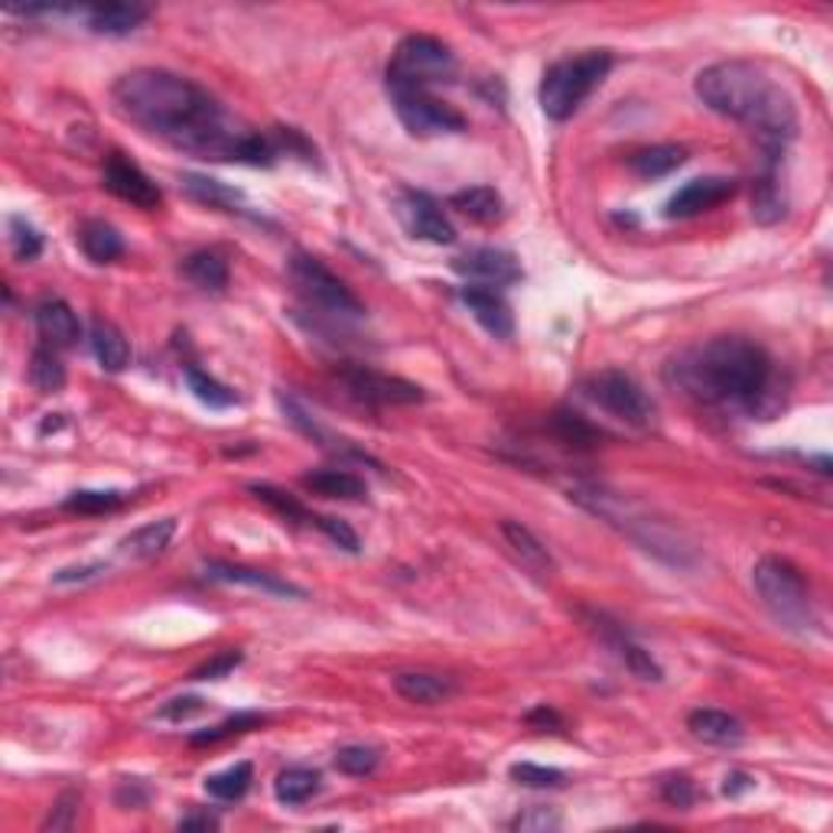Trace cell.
Here are the masks:
<instances>
[{
	"mask_svg": "<svg viewBox=\"0 0 833 833\" xmlns=\"http://www.w3.org/2000/svg\"><path fill=\"white\" fill-rule=\"evenodd\" d=\"M111 101L115 111L134 128L199 160H231L248 166H274L280 160L274 131L258 134L241 128L203 85L176 72H128L115 82Z\"/></svg>",
	"mask_w": 833,
	"mask_h": 833,
	"instance_id": "1",
	"label": "cell"
},
{
	"mask_svg": "<svg viewBox=\"0 0 833 833\" xmlns=\"http://www.w3.org/2000/svg\"><path fill=\"white\" fill-rule=\"evenodd\" d=\"M664 378L700 404L753 411L768 394L771 358L743 336H716L678 351L668 361Z\"/></svg>",
	"mask_w": 833,
	"mask_h": 833,
	"instance_id": "2",
	"label": "cell"
},
{
	"mask_svg": "<svg viewBox=\"0 0 833 833\" xmlns=\"http://www.w3.org/2000/svg\"><path fill=\"white\" fill-rule=\"evenodd\" d=\"M694 91L710 111L753 128L765 140L768 153H778L798 134L794 98L762 66L749 60H726L706 66L696 75Z\"/></svg>",
	"mask_w": 833,
	"mask_h": 833,
	"instance_id": "3",
	"label": "cell"
},
{
	"mask_svg": "<svg viewBox=\"0 0 833 833\" xmlns=\"http://www.w3.org/2000/svg\"><path fill=\"white\" fill-rule=\"evenodd\" d=\"M570 498L580 508H586L589 515H596L606 524H613L616 531H623L625 538H631L641 551L668 560L671 566L694 563V551L681 541V534H674L664 521L651 518L638 501L625 498L619 491H609L603 486H576L570 488Z\"/></svg>",
	"mask_w": 833,
	"mask_h": 833,
	"instance_id": "4",
	"label": "cell"
},
{
	"mask_svg": "<svg viewBox=\"0 0 833 833\" xmlns=\"http://www.w3.org/2000/svg\"><path fill=\"white\" fill-rule=\"evenodd\" d=\"M753 586L762 599L765 613L778 625L808 635L818 616H814V599L808 589V580L801 576V570L781 556H762L753 570Z\"/></svg>",
	"mask_w": 833,
	"mask_h": 833,
	"instance_id": "5",
	"label": "cell"
},
{
	"mask_svg": "<svg viewBox=\"0 0 833 833\" xmlns=\"http://www.w3.org/2000/svg\"><path fill=\"white\" fill-rule=\"evenodd\" d=\"M609 69H613L609 50H586V53H576V56H566V60L554 63L544 72L541 88H538L541 111L551 121L573 118V111L593 95V88L609 75Z\"/></svg>",
	"mask_w": 833,
	"mask_h": 833,
	"instance_id": "6",
	"label": "cell"
},
{
	"mask_svg": "<svg viewBox=\"0 0 833 833\" xmlns=\"http://www.w3.org/2000/svg\"><path fill=\"white\" fill-rule=\"evenodd\" d=\"M456 78V56L453 50L426 33H411L398 43L388 63V91L391 88H426Z\"/></svg>",
	"mask_w": 833,
	"mask_h": 833,
	"instance_id": "7",
	"label": "cell"
},
{
	"mask_svg": "<svg viewBox=\"0 0 833 833\" xmlns=\"http://www.w3.org/2000/svg\"><path fill=\"white\" fill-rule=\"evenodd\" d=\"M290 280L303 293L306 303H313L316 310H323L329 316H339V320L365 316L361 300L323 261H316L310 255H293L290 258Z\"/></svg>",
	"mask_w": 833,
	"mask_h": 833,
	"instance_id": "8",
	"label": "cell"
},
{
	"mask_svg": "<svg viewBox=\"0 0 833 833\" xmlns=\"http://www.w3.org/2000/svg\"><path fill=\"white\" fill-rule=\"evenodd\" d=\"M583 394L599 411L613 414L616 420L628 423V426H648L651 416H654V404L645 394V388L631 375L619 371V368H606V371L589 375L583 381Z\"/></svg>",
	"mask_w": 833,
	"mask_h": 833,
	"instance_id": "9",
	"label": "cell"
},
{
	"mask_svg": "<svg viewBox=\"0 0 833 833\" xmlns=\"http://www.w3.org/2000/svg\"><path fill=\"white\" fill-rule=\"evenodd\" d=\"M391 98H394V111L401 125L414 138H440V134L466 131V118L453 105L430 95L426 88H391Z\"/></svg>",
	"mask_w": 833,
	"mask_h": 833,
	"instance_id": "10",
	"label": "cell"
},
{
	"mask_svg": "<svg viewBox=\"0 0 833 833\" xmlns=\"http://www.w3.org/2000/svg\"><path fill=\"white\" fill-rule=\"evenodd\" d=\"M339 378L348 388V394H355L365 404L404 408V404H423L426 401V391L420 385L408 381V378H398V375H385V371L368 368V365H346L339 371Z\"/></svg>",
	"mask_w": 833,
	"mask_h": 833,
	"instance_id": "11",
	"label": "cell"
},
{
	"mask_svg": "<svg viewBox=\"0 0 833 833\" xmlns=\"http://www.w3.org/2000/svg\"><path fill=\"white\" fill-rule=\"evenodd\" d=\"M394 208H398L401 225H404L414 238H420V241H430V245H453V241H456L453 221L446 218L443 206H440L430 193L401 190L398 199H394Z\"/></svg>",
	"mask_w": 833,
	"mask_h": 833,
	"instance_id": "12",
	"label": "cell"
},
{
	"mask_svg": "<svg viewBox=\"0 0 833 833\" xmlns=\"http://www.w3.org/2000/svg\"><path fill=\"white\" fill-rule=\"evenodd\" d=\"M105 190L138 208H156L163 203L160 186L125 153H108L105 156Z\"/></svg>",
	"mask_w": 833,
	"mask_h": 833,
	"instance_id": "13",
	"label": "cell"
},
{
	"mask_svg": "<svg viewBox=\"0 0 833 833\" xmlns=\"http://www.w3.org/2000/svg\"><path fill=\"white\" fill-rule=\"evenodd\" d=\"M453 271L476 286H508L521 280L518 258L501 248H469L459 258H453Z\"/></svg>",
	"mask_w": 833,
	"mask_h": 833,
	"instance_id": "14",
	"label": "cell"
},
{
	"mask_svg": "<svg viewBox=\"0 0 833 833\" xmlns=\"http://www.w3.org/2000/svg\"><path fill=\"white\" fill-rule=\"evenodd\" d=\"M736 193V183L726 180V176H700V180H691L688 186H681L671 199H668V208L664 215L668 218H694L700 212H710L720 203L733 199Z\"/></svg>",
	"mask_w": 833,
	"mask_h": 833,
	"instance_id": "15",
	"label": "cell"
},
{
	"mask_svg": "<svg viewBox=\"0 0 833 833\" xmlns=\"http://www.w3.org/2000/svg\"><path fill=\"white\" fill-rule=\"evenodd\" d=\"M459 300L469 306V313L476 316V323L491 333L495 339H511L515 333V316H511V306L508 300L495 290V286H476V283H466L459 290Z\"/></svg>",
	"mask_w": 833,
	"mask_h": 833,
	"instance_id": "16",
	"label": "cell"
},
{
	"mask_svg": "<svg viewBox=\"0 0 833 833\" xmlns=\"http://www.w3.org/2000/svg\"><path fill=\"white\" fill-rule=\"evenodd\" d=\"M586 619H589V628H593V631H596V635H599V638H603V641H606V645L619 654V661H623L625 668H628L635 678H641V681H654V684L664 678V671L658 668V661H654V658H651L641 645H635L619 625L609 623L606 616H586Z\"/></svg>",
	"mask_w": 833,
	"mask_h": 833,
	"instance_id": "17",
	"label": "cell"
},
{
	"mask_svg": "<svg viewBox=\"0 0 833 833\" xmlns=\"http://www.w3.org/2000/svg\"><path fill=\"white\" fill-rule=\"evenodd\" d=\"M206 576L208 580H218V583H238V586H251V589H261V593H271V596H293V599H303L306 593L286 580H280L268 570H251V566H235V563H218L212 560L206 563Z\"/></svg>",
	"mask_w": 833,
	"mask_h": 833,
	"instance_id": "18",
	"label": "cell"
},
{
	"mask_svg": "<svg viewBox=\"0 0 833 833\" xmlns=\"http://www.w3.org/2000/svg\"><path fill=\"white\" fill-rule=\"evenodd\" d=\"M688 729L694 739L706 743V746H720V749H736L746 739L743 723L723 710H694L688 716Z\"/></svg>",
	"mask_w": 833,
	"mask_h": 833,
	"instance_id": "19",
	"label": "cell"
},
{
	"mask_svg": "<svg viewBox=\"0 0 833 833\" xmlns=\"http://www.w3.org/2000/svg\"><path fill=\"white\" fill-rule=\"evenodd\" d=\"M36 329H40L43 343L53 348L75 346L82 336V323L66 300H43L36 306Z\"/></svg>",
	"mask_w": 833,
	"mask_h": 833,
	"instance_id": "20",
	"label": "cell"
},
{
	"mask_svg": "<svg viewBox=\"0 0 833 833\" xmlns=\"http://www.w3.org/2000/svg\"><path fill=\"white\" fill-rule=\"evenodd\" d=\"M501 534H505L511 554L521 560L524 570H531L534 576H551V573H554L556 563L554 556H551V551H548L521 521H501Z\"/></svg>",
	"mask_w": 833,
	"mask_h": 833,
	"instance_id": "21",
	"label": "cell"
},
{
	"mask_svg": "<svg viewBox=\"0 0 833 833\" xmlns=\"http://www.w3.org/2000/svg\"><path fill=\"white\" fill-rule=\"evenodd\" d=\"M394 691L404 696L408 703H416V706H436V703H446L450 696L456 694V684L443 674H426V671H404V674H394Z\"/></svg>",
	"mask_w": 833,
	"mask_h": 833,
	"instance_id": "22",
	"label": "cell"
},
{
	"mask_svg": "<svg viewBox=\"0 0 833 833\" xmlns=\"http://www.w3.org/2000/svg\"><path fill=\"white\" fill-rule=\"evenodd\" d=\"M147 20V7L140 3H105L88 10V30L105 36H128Z\"/></svg>",
	"mask_w": 833,
	"mask_h": 833,
	"instance_id": "23",
	"label": "cell"
},
{
	"mask_svg": "<svg viewBox=\"0 0 833 833\" xmlns=\"http://www.w3.org/2000/svg\"><path fill=\"white\" fill-rule=\"evenodd\" d=\"M88 339H91V351H95V358H98V365H101L105 371H125V368H128V361H131V346H128L125 333H121L115 323L95 320Z\"/></svg>",
	"mask_w": 833,
	"mask_h": 833,
	"instance_id": "24",
	"label": "cell"
},
{
	"mask_svg": "<svg viewBox=\"0 0 833 833\" xmlns=\"http://www.w3.org/2000/svg\"><path fill=\"white\" fill-rule=\"evenodd\" d=\"M688 153L684 147L678 143H658V147H645L638 153L628 156V170L641 180H658V176H668L674 173L678 166H684Z\"/></svg>",
	"mask_w": 833,
	"mask_h": 833,
	"instance_id": "25",
	"label": "cell"
},
{
	"mask_svg": "<svg viewBox=\"0 0 833 833\" xmlns=\"http://www.w3.org/2000/svg\"><path fill=\"white\" fill-rule=\"evenodd\" d=\"M78 245H82L85 258L95 261V264H111L115 258L125 255V241H121L118 228H111L108 221H98V218H91V221L82 225Z\"/></svg>",
	"mask_w": 833,
	"mask_h": 833,
	"instance_id": "26",
	"label": "cell"
},
{
	"mask_svg": "<svg viewBox=\"0 0 833 833\" xmlns=\"http://www.w3.org/2000/svg\"><path fill=\"white\" fill-rule=\"evenodd\" d=\"M176 534V521L173 518H160V521H150L138 531H131L125 541H121V551L134 560H150V556L163 554V548L173 541Z\"/></svg>",
	"mask_w": 833,
	"mask_h": 833,
	"instance_id": "27",
	"label": "cell"
},
{
	"mask_svg": "<svg viewBox=\"0 0 833 833\" xmlns=\"http://www.w3.org/2000/svg\"><path fill=\"white\" fill-rule=\"evenodd\" d=\"M450 206L456 212H463L466 218L479 221V225H491L501 218V196L491 186H469L450 196Z\"/></svg>",
	"mask_w": 833,
	"mask_h": 833,
	"instance_id": "28",
	"label": "cell"
},
{
	"mask_svg": "<svg viewBox=\"0 0 833 833\" xmlns=\"http://www.w3.org/2000/svg\"><path fill=\"white\" fill-rule=\"evenodd\" d=\"M303 486L316 495H326V498H346V501H358L368 495V486L351 476L346 469H320V473H310L303 476Z\"/></svg>",
	"mask_w": 833,
	"mask_h": 833,
	"instance_id": "29",
	"label": "cell"
},
{
	"mask_svg": "<svg viewBox=\"0 0 833 833\" xmlns=\"http://www.w3.org/2000/svg\"><path fill=\"white\" fill-rule=\"evenodd\" d=\"M183 274L193 280L199 290L208 293H221L228 286V264L221 255L215 251H196L183 261Z\"/></svg>",
	"mask_w": 833,
	"mask_h": 833,
	"instance_id": "30",
	"label": "cell"
},
{
	"mask_svg": "<svg viewBox=\"0 0 833 833\" xmlns=\"http://www.w3.org/2000/svg\"><path fill=\"white\" fill-rule=\"evenodd\" d=\"M320 771H313V768H303V765H293V768H283L278 775V781H274V794H278L280 804H303V801H310L316 791H320Z\"/></svg>",
	"mask_w": 833,
	"mask_h": 833,
	"instance_id": "31",
	"label": "cell"
},
{
	"mask_svg": "<svg viewBox=\"0 0 833 833\" xmlns=\"http://www.w3.org/2000/svg\"><path fill=\"white\" fill-rule=\"evenodd\" d=\"M30 385L43 394H56L66 385V368L50 346H40L30 358Z\"/></svg>",
	"mask_w": 833,
	"mask_h": 833,
	"instance_id": "32",
	"label": "cell"
},
{
	"mask_svg": "<svg viewBox=\"0 0 833 833\" xmlns=\"http://www.w3.org/2000/svg\"><path fill=\"white\" fill-rule=\"evenodd\" d=\"M251 778H255L251 762H235L231 768L218 771V775H208L206 794H212L215 801H238L251 788Z\"/></svg>",
	"mask_w": 833,
	"mask_h": 833,
	"instance_id": "33",
	"label": "cell"
},
{
	"mask_svg": "<svg viewBox=\"0 0 833 833\" xmlns=\"http://www.w3.org/2000/svg\"><path fill=\"white\" fill-rule=\"evenodd\" d=\"M183 186L193 199L206 203V206L215 208H228V212H241V203L245 196L238 190H228L221 186L218 180H206V176H183Z\"/></svg>",
	"mask_w": 833,
	"mask_h": 833,
	"instance_id": "34",
	"label": "cell"
},
{
	"mask_svg": "<svg viewBox=\"0 0 833 833\" xmlns=\"http://www.w3.org/2000/svg\"><path fill=\"white\" fill-rule=\"evenodd\" d=\"M186 385H190V391H193L203 404L215 408V411L238 404V394H235L231 388H225L221 381H215L212 375H206V371L196 368V365H186Z\"/></svg>",
	"mask_w": 833,
	"mask_h": 833,
	"instance_id": "35",
	"label": "cell"
},
{
	"mask_svg": "<svg viewBox=\"0 0 833 833\" xmlns=\"http://www.w3.org/2000/svg\"><path fill=\"white\" fill-rule=\"evenodd\" d=\"M121 505H125V491L118 488H82L66 498V511H78V515H105Z\"/></svg>",
	"mask_w": 833,
	"mask_h": 833,
	"instance_id": "36",
	"label": "cell"
},
{
	"mask_svg": "<svg viewBox=\"0 0 833 833\" xmlns=\"http://www.w3.org/2000/svg\"><path fill=\"white\" fill-rule=\"evenodd\" d=\"M251 491H255V498L258 501H264L268 508H274L278 515H283L286 521H303V524H313L316 528V515L313 511H306L293 495H286V491H280L278 486H268V483H251Z\"/></svg>",
	"mask_w": 833,
	"mask_h": 833,
	"instance_id": "37",
	"label": "cell"
},
{
	"mask_svg": "<svg viewBox=\"0 0 833 833\" xmlns=\"http://www.w3.org/2000/svg\"><path fill=\"white\" fill-rule=\"evenodd\" d=\"M261 723H264L261 713H235V716L221 720L218 726H208V729L193 733L190 743H193V746H215V743H221V739H228V736H241V733H248V729H255V726H261Z\"/></svg>",
	"mask_w": 833,
	"mask_h": 833,
	"instance_id": "38",
	"label": "cell"
},
{
	"mask_svg": "<svg viewBox=\"0 0 833 833\" xmlns=\"http://www.w3.org/2000/svg\"><path fill=\"white\" fill-rule=\"evenodd\" d=\"M554 430L556 436L570 446H596L603 440V430H596L589 420H583L573 411H556L554 414Z\"/></svg>",
	"mask_w": 833,
	"mask_h": 833,
	"instance_id": "39",
	"label": "cell"
},
{
	"mask_svg": "<svg viewBox=\"0 0 833 833\" xmlns=\"http://www.w3.org/2000/svg\"><path fill=\"white\" fill-rule=\"evenodd\" d=\"M10 248H13L17 261L30 264V261H36L43 255V238H40V231L26 218L13 215L10 218Z\"/></svg>",
	"mask_w": 833,
	"mask_h": 833,
	"instance_id": "40",
	"label": "cell"
},
{
	"mask_svg": "<svg viewBox=\"0 0 833 833\" xmlns=\"http://www.w3.org/2000/svg\"><path fill=\"white\" fill-rule=\"evenodd\" d=\"M756 218L765 221V225H771V221H778L781 215H785V199H781V193H778V183H775V170H768L762 180H759V186H756Z\"/></svg>",
	"mask_w": 833,
	"mask_h": 833,
	"instance_id": "41",
	"label": "cell"
},
{
	"mask_svg": "<svg viewBox=\"0 0 833 833\" xmlns=\"http://www.w3.org/2000/svg\"><path fill=\"white\" fill-rule=\"evenodd\" d=\"M508 775L524 785V788H560L566 781V775L560 768H548V765L534 762H515L508 768Z\"/></svg>",
	"mask_w": 833,
	"mask_h": 833,
	"instance_id": "42",
	"label": "cell"
},
{
	"mask_svg": "<svg viewBox=\"0 0 833 833\" xmlns=\"http://www.w3.org/2000/svg\"><path fill=\"white\" fill-rule=\"evenodd\" d=\"M378 759L381 756L371 746H343L336 753V768L346 771V775H355V778H365V775H371L378 768Z\"/></svg>",
	"mask_w": 833,
	"mask_h": 833,
	"instance_id": "43",
	"label": "cell"
},
{
	"mask_svg": "<svg viewBox=\"0 0 833 833\" xmlns=\"http://www.w3.org/2000/svg\"><path fill=\"white\" fill-rule=\"evenodd\" d=\"M75 818H78V794H75V791H66V794L50 808V814H46V821H43V831H72Z\"/></svg>",
	"mask_w": 833,
	"mask_h": 833,
	"instance_id": "44",
	"label": "cell"
},
{
	"mask_svg": "<svg viewBox=\"0 0 833 833\" xmlns=\"http://www.w3.org/2000/svg\"><path fill=\"white\" fill-rule=\"evenodd\" d=\"M238 664H241V651H221V654L208 658L206 664H199V668L193 671V681H221V678H228Z\"/></svg>",
	"mask_w": 833,
	"mask_h": 833,
	"instance_id": "45",
	"label": "cell"
},
{
	"mask_svg": "<svg viewBox=\"0 0 833 833\" xmlns=\"http://www.w3.org/2000/svg\"><path fill=\"white\" fill-rule=\"evenodd\" d=\"M316 528L333 541V544H339L343 551L348 554H358V534L348 528L346 521H339V518H329V515H316Z\"/></svg>",
	"mask_w": 833,
	"mask_h": 833,
	"instance_id": "46",
	"label": "cell"
},
{
	"mask_svg": "<svg viewBox=\"0 0 833 833\" xmlns=\"http://www.w3.org/2000/svg\"><path fill=\"white\" fill-rule=\"evenodd\" d=\"M661 798L671 804V808H691L696 801V788L691 778H684V775H678V778H668L664 785H661Z\"/></svg>",
	"mask_w": 833,
	"mask_h": 833,
	"instance_id": "47",
	"label": "cell"
},
{
	"mask_svg": "<svg viewBox=\"0 0 833 833\" xmlns=\"http://www.w3.org/2000/svg\"><path fill=\"white\" fill-rule=\"evenodd\" d=\"M511 827H515V831H556V827H560V818H556L554 811H548V808H531V811L518 814V818L511 821Z\"/></svg>",
	"mask_w": 833,
	"mask_h": 833,
	"instance_id": "48",
	"label": "cell"
},
{
	"mask_svg": "<svg viewBox=\"0 0 833 833\" xmlns=\"http://www.w3.org/2000/svg\"><path fill=\"white\" fill-rule=\"evenodd\" d=\"M193 713H203V700L199 696H176V700H170L163 710H160V716L163 720H186V716H193Z\"/></svg>",
	"mask_w": 833,
	"mask_h": 833,
	"instance_id": "49",
	"label": "cell"
},
{
	"mask_svg": "<svg viewBox=\"0 0 833 833\" xmlns=\"http://www.w3.org/2000/svg\"><path fill=\"white\" fill-rule=\"evenodd\" d=\"M105 573V563H85V566H69V570H60L56 576H53V583H60V586H66V583H85V580H91V576H101Z\"/></svg>",
	"mask_w": 833,
	"mask_h": 833,
	"instance_id": "50",
	"label": "cell"
},
{
	"mask_svg": "<svg viewBox=\"0 0 833 833\" xmlns=\"http://www.w3.org/2000/svg\"><path fill=\"white\" fill-rule=\"evenodd\" d=\"M756 781L746 775V771H729L726 775V781H723V794H729V798H736V794H743V791H749Z\"/></svg>",
	"mask_w": 833,
	"mask_h": 833,
	"instance_id": "51",
	"label": "cell"
},
{
	"mask_svg": "<svg viewBox=\"0 0 833 833\" xmlns=\"http://www.w3.org/2000/svg\"><path fill=\"white\" fill-rule=\"evenodd\" d=\"M215 827H218V821L212 814H190L180 821V831H215Z\"/></svg>",
	"mask_w": 833,
	"mask_h": 833,
	"instance_id": "52",
	"label": "cell"
},
{
	"mask_svg": "<svg viewBox=\"0 0 833 833\" xmlns=\"http://www.w3.org/2000/svg\"><path fill=\"white\" fill-rule=\"evenodd\" d=\"M528 723H531V726H538V723H541V726H560V716H556L554 710H548V706H538V710L528 713Z\"/></svg>",
	"mask_w": 833,
	"mask_h": 833,
	"instance_id": "53",
	"label": "cell"
}]
</instances>
